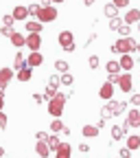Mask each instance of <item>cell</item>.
Returning a JSON list of instances; mask_svg holds the SVG:
<instances>
[{
    "instance_id": "obj_1",
    "label": "cell",
    "mask_w": 140,
    "mask_h": 158,
    "mask_svg": "<svg viewBox=\"0 0 140 158\" xmlns=\"http://www.w3.org/2000/svg\"><path fill=\"white\" fill-rule=\"evenodd\" d=\"M66 101H68V97H66L64 92H57L50 101H48V114L55 116V118H59V116H62V112H64Z\"/></svg>"
},
{
    "instance_id": "obj_2",
    "label": "cell",
    "mask_w": 140,
    "mask_h": 158,
    "mask_svg": "<svg viewBox=\"0 0 140 158\" xmlns=\"http://www.w3.org/2000/svg\"><path fill=\"white\" fill-rule=\"evenodd\" d=\"M112 51L114 53H121V55L134 53V51H138V42H136L134 37H121L116 44H112Z\"/></svg>"
},
{
    "instance_id": "obj_3",
    "label": "cell",
    "mask_w": 140,
    "mask_h": 158,
    "mask_svg": "<svg viewBox=\"0 0 140 158\" xmlns=\"http://www.w3.org/2000/svg\"><path fill=\"white\" fill-rule=\"evenodd\" d=\"M127 108L125 101H107V106L101 110V116L103 118H112V116H118V114H123Z\"/></svg>"
},
{
    "instance_id": "obj_4",
    "label": "cell",
    "mask_w": 140,
    "mask_h": 158,
    "mask_svg": "<svg viewBox=\"0 0 140 158\" xmlns=\"http://www.w3.org/2000/svg\"><path fill=\"white\" fill-rule=\"evenodd\" d=\"M59 46H62L64 51H74V35L70 33V31H62V33H59Z\"/></svg>"
},
{
    "instance_id": "obj_5",
    "label": "cell",
    "mask_w": 140,
    "mask_h": 158,
    "mask_svg": "<svg viewBox=\"0 0 140 158\" xmlns=\"http://www.w3.org/2000/svg\"><path fill=\"white\" fill-rule=\"evenodd\" d=\"M37 20H39V22H53V20H57V9L55 7H42V9H39V13H37Z\"/></svg>"
},
{
    "instance_id": "obj_6",
    "label": "cell",
    "mask_w": 140,
    "mask_h": 158,
    "mask_svg": "<svg viewBox=\"0 0 140 158\" xmlns=\"http://www.w3.org/2000/svg\"><path fill=\"white\" fill-rule=\"evenodd\" d=\"M44 64V57H42V53L39 51H33L29 57H26V66L29 68H37V66H42Z\"/></svg>"
},
{
    "instance_id": "obj_7",
    "label": "cell",
    "mask_w": 140,
    "mask_h": 158,
    "mask_svg": "<svg viewBox=\"0 0 140 158\" xmlns=\"http://www.w3.org/2000/svg\"><path fill=\"white\" fill-rule=\"evenodd\" d=\"M26 46L33 51H39V46H42V37H39V33H29L26 35Z\"/></svg>"
},
{
    "instance_id": "obj_8",
    "label": "cell",
    "mask_w": 140,
    "mask_h": 158,
    "mask_svg": "<svg viewBox=\"0 0 140 158\" xmlns=\"http://www.w3.org/2000/svg\"><path fill=\"white\" fill-rule=\"evenodd\" d=\"M98 97H101V99H105V101H112V97H114V84L105 81L101 88H98Z\"/></svg>"
},
{
    "instance_id": "obj_9",
    "label": "cell",
    "mask_w": 140,
    "mask_h": 158,
    "mask_svg": "<svg viewBox=\"0 0 140 158\" xmlns=\"http://www.w3.org/2000/svg\"><path fill=\"white\" fill-rule=\"evenodd\" d=\"M11 79H13V68H0V90H5Z\"/></svg>"
},
{
    "instance_id": "obj_10",
    "label": "cell",
    "mask_w": 140,
    "mask_h": 158,
    "mask_svg": "<svg viewBox=\"0 0 140 158\" xmlns=\"http://www.w3.org/2000/svg\"><path fill=\"white\" fill-rule=\"evenodd\" d=\"M118 88H121L123 92H131V88H134V81H131V75H129V73H123V75H121V81H118Z\"/></svg>"
},
{
    "instance_id": "obj_11",
    "label": "cell",
    "mask_w": 140,
    "mask_h": 158,
    "mask_svg": "<svg viewBox=\"0 0 140 158\" xmlns=\"http://www.w3.org/2000/svg\"><path fill=\"white\" fill-rule=\"evenodd\" d=\"M123 20H125V24H129V27L131 24H138L140 22V9H129Z\"/></svg>"
},
{
    "instance_id": "obj_12",
    "label": "cell",
    "mask_w": 140,
    "mask_h": 158,
    "mask_svg": "<svg viewBox=\"0 0 140 158\" xmlns=\"http://www.w3.org/2000/svg\"><path fill=\"white\" fill-rule=\"evenodd\" d=\"M35 152H37V156H39V158H48V156H50V147H48V143H46V141H37Z\"/></svg>"
},
{
    "instance_id": "obj_13",
    "label": "cell",
    "mask_w": 140,
    "mask_h": 158,
    "mask_svg": "<svg viewBox=\"0 0 140 158\" xmlns=\"http://www.w3.org/2000/svg\"><path fill=\"white\" fill-rule=\"evenodd\" d=\"M15 20H26L31 13H29V7H24V5H18L15 9H13V13H11Z\"/></svg>"
},
{
    "instance_id": "obj_14",
    "label": "cell",
    "mask_w": 140,
    "mask_h": 158,
    "mask_svg": "<svg viewBox=\"0 0 140 158\" xmlns=\"http://www.w3.org/2000/svg\"><path fill=\"white\" fill-rule=\"evenodd\" d=\"M127 121H129L131 127H140V112H138V108H134V110L127 112Z\"/></svg>"
},
{
    "instance_id": "obj_15",
    "label": "cell",
    "mask_w": 140,
    "mask_h": 158,
    "mask_svg": "<svg viewBox=\"0 0 140 158\" xmlns=\"http://www.w3.org/2000/svg\"><path fill=\"white\" fill-rule=\"evenodd\" d=\"M70 156H72V147L68 143H62L59 149L55 152V158H70Z\"/></svg>"
},
{
    "instance_id": "obj_16",
    "label": "cell",
    "mask_w": 140,
    "mask_h": 158,
    "mask_svg": "<svg viewBox=\"0 0 140 158\" xmlns=\"http://www.w3.org/2000/svg\"><path fill=\"white\" fill-rule=\"evenodd\" d=\"M121 68H123V70H131V68H134V57H131V53L121 55Z\"/></svg>"
},
{
    "instance_id": "obj_17",
    "label": "cell",
    "mask_w": 140,
    "mask_h": 158,
    "mask_svg": "<svg viewBox=\"0 0 140 158\" xmlns=\"http://www.w3.org/2000/svg\"><path fill=\"white\" fill-rule=\"evenodd\" d=\"M31 77H33V68H29V66L15 73V79H18V81H29Z\"/></svg>"
},
{
    "instance_id": "obj_18",
    "label": "cell",
    "mask_w": 140,
    "mask_h": 158,
    "mask_svg": "<svg viewBox=\"0 0 140 158\" xmlns=\"http://www.w3.org/2000/svg\"><path fill=\"white\" fill-rule=\"evenodd\" d=\"M11 44H13L15 48H20V46H26V37H24L22 33H15V31H13V35H11Z\"/></svg>"
},
{
    "instance_id": "obj_19",
    "label": "cell",
    "mask_w": 140,
    "mask_h": 158,
    "mask_svg": "<svg viewBox=\"0 0 140 158\" xmlns=\"http://www.w3.org/2000/svg\"><path fill=\"white\" fill-rule=\"evenodd\" d=\"M42 22H39V20H29V22H26V31L29 33H42Z\"/></svg>"
},
{
    "instance_id": "obj_20",
    "label": "cell",
    "mask_w": 140,
    "mask_h": 158,
    "mask_svg": "<svg viewBox=\"0 0 140 158\" xmlns=\"http://www.w3.org/2000/svg\"><path fill=\"white\" fill-rule=\"evenodd\" d=\"M46 143H48L50 152H57V149H59V145H62V141H59V136H57V134H48Z\"/></svg>"
},
{
    "instance_id": "obj_21",
    "label": "cell",
    "mask_w": 140,
    "mask_h": 158,
    "mask_svg": "<svg viewBox=\"0 0 140 158\" xmlns=\"http://www.w3.org/2000/svg\"><path fill=\"white\" fill-rule=\"evenodd\" d=\"M13 68H15V73H18V70H22V68H26V57H24L22 53H18V55H15Z\"/></svg>"
},
{
    "instance_id": "obj_22",
    "label": "cell",
    "mask_w": 140,
    "mask_h": 158,
    "mask_svg": "<svg viewBox=\"0 0 140 158\" xmlns=\"http://www.w3.org/2000/svg\"><path fill=\"white\" fill-rule=\"evenodd\" d=\"M81 134L88 136V138H94V136H98V127H96V125H83Z\"/></svg>"
},
{
    "instance_id": "obj_23",
    "label": "cell",
    "mask_w": 140,
    "mask_h": 158,
    "mask_svg": "<svg viewBox=\"0 0 140 158\" xmlns=\"http://www.w3.org/2000/svg\"><path fill=\"white\" fill-rule=\"evenodd\" d=\"M105 70L110 75H121V62H107L105 64Z\"/></svg>"
},
{
    "instance_id": "obj_24",
    "label": "cell",
    "mask_w": 140,
    "mask_h": 158,
    "mask_svg": "<svg viewBox=\"0 0 140 158\" xmlns=\"http://www.w3.org/2000/svg\"><path fill=\"white\" fill-rule=\"evenodd\" d=\"M138 147H140V136H138V134H131V136L127 138V149L134 152V149H138Z\"/></svg>"
},
{
    "instance_id": "obj_25",
    "label": "cell",
    "mask_w": 140,
    "mask_h": 158,
    "mask_svg": "<svg viewBox=\"0 0 140 158\" xmlns=\"http://www.w3.org/2000/svg\"><path fill=\"white\" fill-rule=\"evenodd\" d=\"M105 15H107L110 20H114V18H118V7H116L114 2H110V5H105Z\"/></svg>"
},
{
    "instance_id": "obj_26",
    "label": "cell",
    "mask_w": 140,
    "mask_h": 158,
    "mask_svg": "<svg viewBox=\"0 0 140 158\" xmlns=\"http://www.w3.org/2000/svg\"><path fill=\"white\" fill-rule=\"evenodd\" d=\"M59 86H62V77H59V75H50V81H48V88L57 90Z\"/></svg>"
},
{
    "instance_id": "obj_27",
    "label": "cell",
    "mask_w": 140,
    "mask_h": 158,
    "mask_svg": "<svg viewBox=\"0 0 140 158\" xmlns=\"http://www.w3.org/2000/svg\"><path fill=\"white\" fill-rule=\"evenodd\" d=\"M123 136H125V130L123 127H118V125L112 127V141H118V138H123Z\"/></svg>"
},
{
    "instance_id": "obj_28",
    "label": "cell",
    "mask_w": 140,
    "mask_h": 158,
    "mask_svg": "<svg viewBox=\"0 0 140 158\" xmlns=\"http://www.w3.org/2000/svg\"><path fill=\"white\" fill-rule=\"evenodd\" d=\"M64 127H66V125H64L62 121H59V118H55V121L50 123V132H53V134H57V132H64Z\"/></svg>"
},
{
    "instance_id": "obj_29",
    "label": "cell",
    "mask_w": 140,
    "mask_h": 158,
    "mask_svg": "<svg viewBox=\"0 0 140 158\" xmlns=\"http://www.w3.org/2000/svg\"><path fill=\"white\" fill-rule=\"evenodd\" d=\"M55 68L62 73V75H64V73H70V70H68V62H64V59H57V62H55Z\"/></svg>"
},
{
    "instance_id": "obj_30",
    "label": "cell",
    "mask_w": 140,
    "mask_h": 158,
    "mask_svg": "<svg viewBox=\"0 0 140 158\" xmlns=\"http://www.w3.org/2000/svg\"><path fill=\"white\" fill-rule=\"evenodd\" d=\"M123 24H125V20H121V18H114V20H110V29H112V31H118Z\"/></svg>"
},
{
    "instance_id": "obj_31",
    "label": "cell",
    "mask_w": 140,
    "mask_h": 158,
    "mask_svg": "<svg viewBox=\"0 0 140 158\" xmlns=\"http://www.w3.org/2000/svg\"><path fill=\"white\" fill-rule=\"evenodd\" d=\"M72 81H74V77H72L70 73H64V75H62V84H64V86H72Z\"/></svg>"
},
{
    "instance_id": "obj_32",
    "label": "cell",
    "mask_w": 140,
    "mask_h": 158,
    "mask_svg": "<svg viewBox=\"0 0 140 158\" xmlns=\"http://www.w3.org/2000/svg\"><path fill=\"white\" fill-rule=\"evenodd\" d=\"M88 64H90V68H98V66H101V59H98L96 55H90V59H88Z\"/></svg>"
},
{
    "instance_id": "obj_33",
    "label": "cell",
    "mask_w": 140,
    "mask_h": 158,
    "mask_svg": "<svg viewBox=\"0 0 140 158\" xmlns=\"http://www.w3.org/2000/svg\"><path fill=\"white\" fill-rule=\"evenodd\" d=\"M7 125H9V118H7V114L0 110V130H7Z\"/></svg>"
},
{
    "instance_id": "obj_34",
    "label": "cell",
    "mask_w": 140,
    "mask_h": 158,
    "mask_svg": "<svg viewBox=\"0 0 140 158\" xmlns=\"http://www.w3.org/2000/svg\"><path fill=\"white\" fill-rule=\"evenodd\" d=\"M129 31H131V27H129V24H123L121 29H118V33H121V37H129Z\"/></svg>"
},
{
    "instance_id": "obj_35",
    "label": "cell",
    "mask_w": 140,
    "mask_h": 158,
    "mask_svg": "<svg viewBox=\"0 0 140 158\" xmlns=\"http://www.w3.org/2000/svg\"><path fill=\"white\" fill-rule=\"evenodd\" d=\"M39 9H42V5H29V13H31V15H35V18H37Z\"/></svg>"
},
{
    "instance_id": "obj_36",
    "label": "cell",
    "mask_w": 140,
    "mask_h": 158,
    "mask_svg": "<svg viewBox=\"0 0 140 158\" xmlns=\"http://www.w3.org/2000/svg\"><path fill=\"white\" fill-rule=\"evenodd\" d=\"M55 94H57V90H53V88H48V86H46V92H44V99H46V101H50Z\"/></svg>"
},
{
    "instance_id": "obj_37",
    "label": "cell",
    "mask_w": 140,
    "mask_h": 158,
    "mask_svg": "<svg viewBox=\"0 0 140 158\" xmlns=\"http://www.w3.org/2000/svg\"><path fill=\"white\" fill-rule=\"evenodd\" d=\"M2 22H5V27H13L15 18H13V15H5V18H2Z\"/></svg>"
},
{
    "instance_id": "obj_38",
    "label": "cell",
    "mask_w": 140,
    "mask_h": 158,
    "mask_svg": "<svg viewBox=\"0 0 140 158\" xmlns=\"http://www.w3.org/2000/svg\"><path fill=\"white\" fill-rule=\"evenodd\" d=\"M112 2H114V5H116L118 9H125V7L129 5V0H112Z\"/></svg>"
},
{
    "instance_id": "obj_39",
    "label": "cell",
    "mask_w": 140,
    "mask_h": 158,
    "mask_svg": "<svg viewBox=\"0 0 140 158\" xmlns=\"http://www.w3.org/2000/svg\"><path fill=\"white\" fill-rule=\"evenodd\" d=\"M107 81L114 84V86H118V81H121V75H110V77H107Z\"/></svg>"
},
{
    "instance_id": "obj_40",
    "label": "cell",
    "mask_w": 140,
    "mask_h": 158,
    "mask_svg": "<svg viewBox=\"0 0 140 158\" xmlns=\"http://www.w3.org/2000/svg\"><path fill=\"white\" fill-rule=\"evenodd\" d=\"M131 106H136V108H138V106H140V92H138V94H134V97H131Z\"/></svg>"
},
{
    "instance_id": "obj_41",
    "label": "cell",
    "mask_w": 140,
    "mask_h": 158,
    "mask_svg": "<svg viewBox=\"0 0 140 158\" xmlns=\"http://www.w3.org/2000/svg\"><path fill=\"white\" fill-rule=\"evenodd\" d=\"M33 101H35V103H44L46 99H44V94H33Z\"/></svg>"
},
{
    "instance_id": "obj_42",
    "label": "cell",
    "mask_w": 140,
    "mask_h": 158,
    "mask_svg": "<svg viewBox=\"0 0 140 158\" xmlns=\"http://www.w3.org/2000/svg\"><path fill=\"white\" fill-rule=\"evenodd\" d=\"M0 33H2V35H9V37H11V35H13V29H11V27H2V31H0Z\"/></svg>"
},
{
    "instance_id": "obj_43",
    "label": "cell",
    "mask_w": 140,
    "mask_h": 158,
    "mask_svg": "<svg viewBox=\"0 0 140 158\" xmlns=\"http://www.w3.org/2000/svg\"><path fill=\"white\" fill-rule=\"evenodd\" d=\"M35 136H37V141H46V138H48V134H46V132H37Z\"/></svg>"
},
{
    "instance_id": "obj_44",
    "label": "cell",
    "mask_w": 140,
    "mask_h": 158,
    "mask_svg": "<svg viewBox=\"0 0 140 158\" xmlns=\"http://www.w3.org/2000/svg\"><path fill=\"white\" fill-rule=\"evenodd\" d=\"M129 156H131V149H127V147L121 149V158H129Z\"/></svg>"
},
{
    "instance_id": "obj_45",
    "label": "cell",
    "mask_w": 140,
    "mask_h": 158,
    "mask_svg": "<svg viewBox=\"0 0 140 158\" xmlns=\"http://www.w3.org/2000/svg\"><path fill=\"white\" fill-rule=\"evenodd\" d=\"M2 108H5V92L0 90V110H2Z\"/></svg>"
},
{
    "instance_id": "obj_46",
    "label": "cell",
    "mask_w": 140,
    "mask_h": 158,
    "mask_svg": "<svg viewBox=\"0 0 140 158\" xmlns=\"http://www.w3.org/2000/svg\"><path fill=\"white\" fill-rule=\"evenodd\" d=\"M79 149H81V154H88V152H90V147H88L86 143H83V145H79Z\"/></svg>"
},
{
    "instance_id": "obj_47",
    "label": "cell",
    "mask_w": 140,
    "mask_h": 158,
    "mask_svg": "<svg viewBox=\"0 0 140 158\" xmlns=\"http://www.w3.org/2000/svg\"><path fill=\"white\" fill-rule=\"evenodd\" d=\"M50 2H53V0H42V7H48Z\"/></svg>"
},
{
    "instance_id": "obj_48",
    "label": "cell",
    "mask_w": 140,
    "mask_h": 158,
    "mask_svg": "<svg viewBox=\"0 0 140 158\" xmlns=\"http://www.w3.org/2000/svg\"><path fill=\"white\" fill-rule=\"evenodd\" d=\"M94 2H96V0H86V7H92Z\"/></svg>"
},
{
    "instance_id": "obj_49",
    "label": "cell",
    "mask_w": 140,
    "mask_h": 158,
    "mask_svg": "<svg viewBox=\"0 0 140 158\" xmlns=\"http://www.w3.org/2000/svg\"><path fill=\"white\" fill-rule=\"evenodd\" d=\"M0 156H5V147H0Z\"/></svg>"
},
{
    "instance_id": "obj_50",
    "label": "cell",
    "mask_w": 140,
    "mask_h": 158,
    "mask_svg": "<svg viewBox=\"0 0 140 158\" xmlns=\"http://www.w3.org/2000/svg\"><path fill=\"white\" fill-rule=\"evenodd\" d=\"M53 2H57V5H59V2H64V0H53Z\"/></svg>"
},
{
    "instance_id": "obj_51",
    "label": "cell",
    "mask_w": 140,
    "mask_h": 158,
    "mask_svg": "<svg viewBox=\"0 0 140 158\" xmlns=\"http://www.w3.org/2000/svg\"><path fill=\"white\" fill-rule=\"evenodd\" d=\"M138 31H140V22H138Z\"/></svg>"
},
{
    "instance_id": "obj_52",
    "label": "cell",
    "mask_w": 140,
    "mask_h": 158,
    "mask_svg": "<svg viewBox=\"0 0 140 158\" xmlns=\"http://www.w3.org/2000/svg\"><path fill=\"white\" fill-rule=\"evenodd\" d=\"M138 53H140V44H138Z\"/></svg>"
}]
</instances>
